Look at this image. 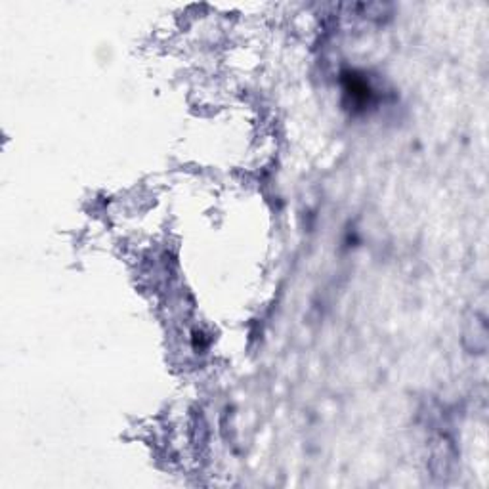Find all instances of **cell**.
Wrapping results in <instances>:
<instances>
[{
  "mask_svg": "<svg viewBox=\"0 0 489 489\" xmlns=\"http://www.w3.org/2000/svg\"><path fill=\"white\" fill-rule=\"evenodd\" d=\"M470 327L472 331L466 333V340H472L470 350H474V354H483L488 350V327H486V320L474 313V317L470 320Z\"/></svg>",
  "mask_w": 489,
  "mask_h": 489,
  "instance_id": "6da1fadb",
  "label": "cell"
}]
</instances>
